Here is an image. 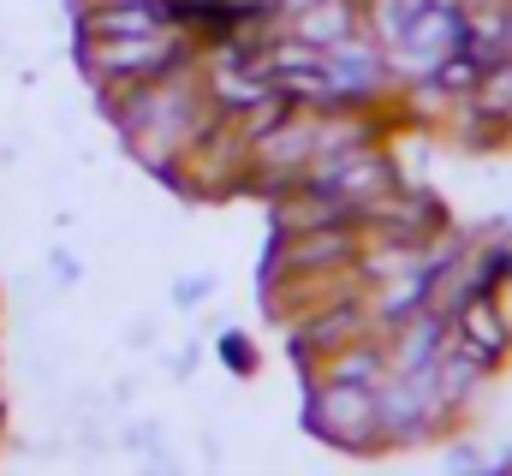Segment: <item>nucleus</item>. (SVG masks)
I'll return each instance as SVG.
<instances>
[{"label":"nucleus","instance_id":"1","mask_svg":"<svg viewBox=\"0 0 512 476\" xmlns=\"http://www.w3.org/2000/svg\"><path fill=\"white\" fill-rule=\"evenodd\" d=\"M191 42L197 36L185 24H161L143 36H84V66L96 72V84H143V78H161V72L197 60Z\"/></svg>","mask_w":512,"mask_h":476},{"label":"nucleus","instance_id":"2","mask_svg":"<svg viewBox=\"0 0 512 476\" xmlns=\"http://www.w3.org/2000/svg\"><path fill=\"white\" fill-rule=\"evenodd\" d=\"M304 423L316 441L370 459L382 453V417H376V387H352V381H310L304 393Z\"/></svg>","mask_w":512,"mask_h":476},{"label":"nucleus","instance_id":"3","mask_svg":"<svg viewBox=\"0 0 512 476\" xmlns=\"http://www.w3.org/2000/svg\"><path fill=\"white\" fill-rule=\"evenodd\" d=\"M370 334H382L370 292H358V298H334V304H322V310L286 322V346H292V363H298L304 375H310L328 352H340V346H352V340H370Z\"/></svg>","mask_w":512,"mask_h":476},{"label":"nucleus","instance_id":"4","mask_svg":"<svg viewBox=\"0 0 512 476\" xmlns=\"http://www.w3.org/2000/svg\"><path fill=\"white\" fill-rule=\"evenodd\" d=\"M304 179L310 185H322V191H334L340 203H352L358 215L387 197L405 173L393 167V155H387L382 143H364V149H352V155H340V161H316V167H304Z\"/></svg>","mask_w":512,"mask_h":476},{"label":"nucleus","instance_id":"5","mask_svg":"<svg viewBox=\"0 0 512 476\" xmlns=\"http://www.w3.org/2000/svg\"><path fill=\"white\" fill-rule=\"evenodd\" d=\"M358 256H364V227H310V233L268 244L262 280H274V274H316V268H352Z\"/></svg>","mask_w":512,"mask_h":476},{"label":"nucleus","instance_id":"6","mask_svg":"<svg viewBox=\"0 0 512 476\" xmlns=\"http://www.w3.org/2000/svg\"><path fill=\"white\" fill-rule=\"evenodd\" d=\"M447 334H453V346L471 357H483L489 369H501L512 352V328L501 322V310L489 304V292H471L453 316H447Z\"/></svg>","mask_w":512,"mask_h":476},{"label":"nucleus","instance_id":"7","mask_svg":"<svg viewBox=\"0 0 512 476\" xmlns=\"http://www.w3.org/2000/svg\"><path fill=\"white\" fill-rule=\"evenodd\" d=\"M483 387H489V363L459 352L447 340V352L435 357V405H441V417L453 423L459 411H471V399H483Z\"/></svg>","mask_w":512,"mask_h":476},{"label":"nucleus","instance_id":"8","mask_svg":"<svg viewBox=\"0 0 512 476\" xmlns=\"http://www.w3.org/2000/svg\"><path fill=\"white\" fill-rule=\"evenodd\" d=\"M387 375H393V363H387V340L382 334L352 340V346L328 352L316 369H310V381H352V387H382Z\"/></svg>","mask_w":512,"mask_h":476},{"label":"nucleus","instance_id":"9","mask_svg":"<svg viewBox=\"0 0 512 476\" xmlns=\"http://www.w3.org/2000/svg\"><path fill=\"white\" fill-rule=\"evenodd\" d=\"M161 24H179L173 0H137V6H84V12H78V36H143V30H161Z\"/></svg>","mask_w":512,"mask_h":476},{"label":"nucleus","instance_id":"10","mask_svg":"<svg viewBox=\"0 0 512 476\" xmlns=\"http://www.w3.org/2000/svg\"><path fill=\"white\" fill-rule=\"evenodd\" d=\"M286 30H292V36H304V42H316V48L328 54L334 42H346L352 30H364V6H358V0H316L310 12L286 18Z\"/></svg>","mask_w":512,"mask_h":476},{"label":"nucleus","instance_id":"11","mask_svg":"<svg viewBox=\"0 0 512 476\" xmlns=\"http://www.w3.org/2000/svg\"><path fill=\"white\" fill-rule=\"evenodd\" d=\"M483 72H489V66H483L477 54L453 48V54H441V60H435V72H429V78H435L453 102H471V96H477V84H483Z\"/></svg>","mask_w":512,"mask_h":476},{"label":"nucleus","instance_id":"12","mask_svg":"<svg viewBox=\"0 0 512 476\" xmlns=\"http://www.w3.org/2000/svg\"><path fill=\"white\" fill-rule=\"evenodd\" d=\"M477 108H489V114H507L512 119V54L507 60H495L489 72H483V84H477V96H471Z\"/></svg>","mask_w":512,"mask_h":476},{"label":"nucleus","instance_id":"13","mask_svg":"<svg viewBox=\"0 0 512 476\" xmlns=\"http://www.w3.org/2000/svg\"><path fill=\"white\" fill-rule=\"evenodd\" d=\"M221 357H227V369H239V375H256V346L245 340V334H221Z\"/></svg>","mask_w":512,"mask_h":476},{"label":"nucleus","instance_id":"14","mask_svg":"<svg viewBox=\"0 0 512 476\" xmlns=\"http://www.w3.org/2000/svg\"><path fill=\"white\" fill-rule=\"evenodd\" d=\"M209 292H215V286H209V280H203V274H197V280H179V286H173V298H179V304H185V310H191V304H203V298H209Z\"/></svg>","mask_w":512,"mask_h":476},{"label":"nucleus","instance_id":"15","mask_svg":"<svg viewBox=\"0 0 512 476\" xmlns=\"http://www.w3.org/2000/svg\"><path fill=\"white\" fill-rule=\"evenodd\" d=\"M489 304L501 310V322H507V328H512V274H501V280L489 286Z\"/></svg>","mask_w":512,"mask_h":476},{"label":"nucleus","instance_id":"16","mask_svg":"<svg viewBox=\"0 0 512 476\" xmlns=\"http://www.w3.org/2000/svg\"><path fill=\"white\" fill-rule=\"evenodd\" d=\"M310 6H316V0H274L280 18H298V12H310Z\"/></svg>","mask_w":512,"mask_h":476},{"label":"nucleus","instance_id":"17","mask_svg":"<svg viewBox=\"0 0 512 476\" xmlns=\"http://www.w3.org/2000/svg\"><path fill=\"white\" fill-rule=\"evenodd\" d=\"M90 6H137V0H90Z\"/></svg>","mask_w":512,"mask_h":476}]
</instances>
